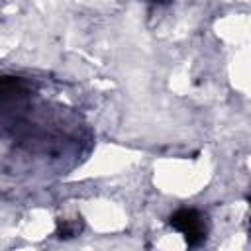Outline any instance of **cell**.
Wrapping results in <instances>:
<instances>
[{"mask_svg": "<svg viewBox=\"0 0 251 251\" xmlns=\"http://www.w3.org/2000/svg\"><path fill=\"white\" fill-rule=\"evenodd\" d=\"M155 2H161V0H155ZM163 2H167V0H163Z\"/></svg>", "mask_w": 251, "mask_h": 251, "instance_id": "2", "label": "cell"}, {"mask_svg": "<svg viewBox=\"0 0 251 251\" xmlns=\"http://www.w3.org/2000/svg\"><path fill=\"white\" fill-rule=\"evenodd\" d=\"M169 226L173 229H176L184 241L192 247L200 245L206 239L208 227H206V218L202 216V212H198L196 208H180L175 214L169 216Z\"/></svg>", "mask_w": 251, "mask_h": 251, "instance_id": "1", "label": "cell"}]
</instances>
